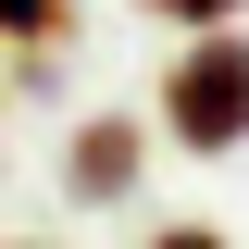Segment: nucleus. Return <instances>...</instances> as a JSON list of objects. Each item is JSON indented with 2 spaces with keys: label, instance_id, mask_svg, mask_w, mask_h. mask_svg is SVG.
<instances>
[{
  "label": "nucleus",
  "instance_id": "1",
  "mask_svg": "<svg viewBox=\"0 0 249 249\" xmlns=\"http://www.w3.org/2000/svg\"><path fill=\"white\" fill-rule=\"evenodd\" d=\"M162 137H175V150H199V162L249 150V37L199 25V50L162 75Z\"/></svg>",
  "mask_w": 249,
  "mask_h": 249
},
{
  "label": "nucleus",
  "instance_id": "2",
  "mask_svg": "<svg viewBox=\"0 0 249 249\" xmlns=\"http://www.w3.org/2000/svg\"><path fill=\"white\" fill-rule=\"evenodd\" d=\"M137 162H150V124H137V112H100V124H75L62 175H75V199H124Z\"/></svg>",
  "mask_w": 249,
  "mask_h": 249
},
{
  "label": "nucleus",
  "instance_id": "3",
  "mask_svg": "<svg viewBox=\"0 0 249 249\" xmlns=\"http://www.w3.org/2000/svg\"><path fill=\"white\" fill-rule=\"evenodd\" d=\"M0 37H13V50H37V37H62V0H0Z\"/></svg>",
  "mask_w": 249,
  "mask_h": 249
},
{
  "label": "nucleus",
  "instance_id": "4",
  "mask_svg": "<svg viewBox=\"0 0 249 249\" xmlns=\"http://www.w3.org/2000/svg\"><path fill=\"white\" fill-rule=\"evenodd\" d=\"M137 13H162V25H237L249 0H137Z\"/></svg>",
  "mask_w": 249,
  "mask_h": 249
},
{
  "label": "nucleus",
  "instance_id": "5",
  "mask_svg": "<svg viewBox=\"0 0 249 249\" xmlns=\"http://www.w3.org/2000/svg\"><path fill=\"white\" fill-rule=\"evenodd\" d=\"M150 249H224V237H212V224H162Z\"/></svg>",
  "mask_w": 249,
  "mask_h": 249
},
{
  "label": "nucleus",
  "instance_id": "6",
  "mask_svg": "<svg viewBox=\"0 0 249 249\" xmlns=\"http://www.w3.org/2000/svg\"><path fill=\"white\" fill-rule=\"evenodd\" d=\"M13 249H25V237H13Z\"/></svg>",
  "mask_w": 249,
  "mask_h": 249
}]
</instances>
